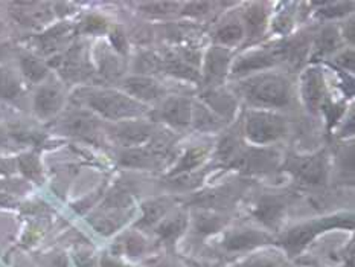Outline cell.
Segmentation results:
<instances>
[{"label": "cell", "instance_id": "1", "mask_svg": "<svg viewBox=\"0 0 355 267\" xmlns=\"http://www.w3.org/2000/svg\"><path fill=\"white\" fill-rule=\"evenodd\" d=\"M244 98L258 110H273L291 101V83L281 74L261 72L244 80L239 86Z\"/></svg>", "mask_w": 355, "mask_h": 267}, {"label": "cell", "instance_id": "2", "mask_svg": "<svg viewBox=\"0 0 355 267\" xmlns=\"http://www.w3.org/2000/svg\"><path fill=\"white\" fill-rule=\"evenodd\" d=\"M86 101L101 117L110 121H131L146 112V105L118 90H92L86 95Z\"/></svg>", "mask_w": 355, "mask_h": 267}, {"label": "cell", "instance_id": "3", "mask_svg": "<svg viewBox=\"0 0 355 267\" xmlns=\"http://www.w3.org/2000/svg\"><path fill=\"white\" fill-rule=\"evenodd\" d=\"M287 119L272 110H249L244 121V136L253 145H270L287 135Z\"/></svg>", "mask_w": 355, "mask_h": 267}, {"label": "cell", "instance_id": "4", "mask_svg": "<svg viewBox=\"0 0 355 267\" xmlns=\"http://www.w3.org/2000/svg\"><path fill=\"white\" fill-rule=\"evenodd\" d=\"M354 217L352 214H336V216H328L323 218H318L308 223H302L284 235L282 244L291 254L302 250L308 243H311L315 236L327 232L328 229H352Z\"/></svg>", "mask_w": 355, "mask_h": 267}, {"label": "cell", "instance_id": "5", "mask_svg": "<svg viewBox=\"0 0 355 267\" xmlns=\"http://www.w3.org/2000/svg\"><path fill=\"white\" fill-rule=\"evenodd\" d=\"M284 60H285V49L282 43L270 49H259V51H252V52L244 53V55L235 60V63L232 64V69H230V71H232V75L235 76H243L253 72L266 71V69L272 67Z\"/></svg>", "mask_w": 355, "mask_h": 267}, {"label": "cell", "instance_id": "6", "mask_svg": "<svg viewBox=\"0 0 355 267\" xmlns=\"http://www.w3.org/2000/svg\"><path fill=\"white\" fill-rule=\"evenodd\" d=\"M300 96L308 112L315 113L327 101V81L319 66H311L300 76Z\"/></svg>", "mask_w": 355, "mask_h": 267}, {"label": "cell", "instance_id": "7", "mask_svg": "<svg viewBox=\"0 0 355 267\" xmlns=\"http://www.w3.org/2000/svg\"><path fill=\"white\" fill-rule=\"evenodd\" d=\"M288 171L310 185H322L328 178L327 157L323 153L313 156H293L287 164Z\"/></svg>", "mask_w": 355, "mask_h": 267}, {"label": "cell", "instance_id": "8", "mask_svg": "<svg viewBox=\"0 0 355 267\" xmlns=\"http://www.w3.org/2000/svg\"><path fill=\"white\" fill-rule=\"evenodd\" d=\"M230 63H232V55L229 49L221 48V46H212L206 52L203 64V80L207 86L218 87L229 74Z\"/></svg>", "mask_w": 355, "mask_h": 267}, {"label": "cell", "instance_id": "9", "mask_svg": "<svg viewBox=\"0 0 355 267\" xmlns=\"http://www.w3.org/2000/svg\"><path fill=\"white\" fill-rule=\"evenodd\" d=\"M273 243V236L266 231L259 229H249L241 227L230 231L225 240H223V248L227 252H247L257 248H262L266 244Z\"/></svg>", "mask_w": 355, "mask_h": 267}, {"label": "cell", "instance_id": "10", "mask_svg": "<svg viewBox=\"0 0 355 267\" xmlns=\"http://www.w3.org/2000/svg\"><path fill=\"white\" fill-rule=\"evenodd\" d=\"M123 89H125L128 96L144 105L156 103L165 95V89L160 86V83L145 75L128 76L123 81Z\"/></svg>", "mask_w": 355, "mask_h": 267}, {"label": "cell", "instance_id": "11", "mask_svg": "<svg viewBox=\"0 0 355 267\" xmlns=\"http://www.w3.org/2000/svg\"><path fill=\"white\" fill-rule=\"evenodd\" d=\"M192 103L187 96H171L162 104L159 118L171 127L184 128L191 126L192 119Z\"/></svg>", "mask_w": 355, "mask_h": 267}, {"label": "cell", "instance_id": "12", "mask_svg": "<svg viewBox=\"0 0 355 267\" xmlns=\"http://www.w3.org/2000/svg\"><path fill=\"white\" fill-rule=\"evenodd\" d=\"M203 104L223 121H229L235 117L238 101L234 94L221 87H209L202 95Z\"/></svg>", "mask_w": 355, "mask_h": 267}, {"label": "cell", "instance_id": "13", "mask_svg": "<svg viewBox=\"0 0 355 267\" xmlns=\"http://www.w3.org/2000/svg\"><path fill=\"white\" fill-rule=\"evenodd\" d=\"M63 103V92L57 84H44L35 94L34 110L40 118H51L60 112Z\"/></svg>", "mask_w": 355, "mask_h": 267}, {"label": "cell", "instance_id": "14", "mask_svg": "<svg viewBox=\"0 0 355 267\" xmlns=\"http://www.w3.org/2000/svg\"><path fill=\"white\" fill-rule=\"evenodd\" d=\"M113 135L125 147H139L151 139V126L144 121H122L114 127Z\"/></svg>", "mask_w": 355, "mask_h": 267}, {"label": "cell", "instance_id": "15", "mask_svg": "<svg viewBox=\"0 0 355 267\" xmlns=\"http://www.w3.org/2000/svg\"><path fill=\"white\" fill-rule=\"evenodd\" d=\"M187 226L188 216L182 211H177L174 214H166V216L160 220V223L156 227V232L164 241L173 243L183 234Z\"/></svg>", "mask_w": 355, "mask_h": 267}, {"label": "cell", "instance_id": "16", "mask_svg": "<svg viewBox=\"0 0 355 267\" xmlns=\"http://www.w3.org/2000/svg\"><path fill=\"white\" fill-rule=\"evenodd\" d=\"M63 128L66 133L80 136V137H92L96 135L98 130V122L94 117H90L86 112H76L69 114L64 119Z\"/></svg>", "mask_w": 355, "mask_h": 267}, {"label": "cell", "instance_id": "17", "mask_svg": "<svg viewBox=\"0 0 355 267\" xmlns=\"http://www.w3.org/2000/svg\"><path fill=\"white\" fill-rule=\"evenodd\" d=\"M340 43L342 35L338 33V29L336 26H325L314 38L313 58L318 60L328 55V53H333L340 48Z\"/></svg>", "mask_w": 355, "mask_h": 267}, {"label": "cell", "instance_id": "18", "mask_svg": "<svg viewBox=\"0 0 355 267\" xmlns=\"http://www.w3.org/2000/svg\"><path fill=\"white\" fill-rule=\"evenodd\" d=\"M173 208V202L169 198H154L144 203L142 206V220L141 226H157L160 220L164 218L166 214H169Z\"/></svg>", "mask_w": 355, "mask_h": 267}, {"label": "cell", "instance_id": "19", "mask_svg": "<svg viewBox=\"0 0 355 267\" xmlns=\"http://www.w3.org/2000/svg\"><path fill=\"white\" fill-rule=\"evenodd\" d=\"M284 209L285 203L279 197H266L262 198L257 208H254V216H257L262 223L273 226L281 220Z\"/></svg>", "mask_w": 355, "mask_h": 267}, {"label": "cell", "instance_id": "20", "mask_svg": "<svg viewBox=\"0 0 355 267\" xmlns=\"http://www.w3.org/2000/svg\"><path fill=\"white\" fill-rule=\"evenodd\" d=\"M191 124L197 130H202V132H215V130L221 128L223 119H220L217 114L212 113L203 103L192 104Z\"/></svg>", "mask_w": 355, "mask_h": 267}, {"label": "cell", "instance_id": "21", "mask_svg": "<svg viewBox=\"0 0 355 267\" xmlns=\"http://www.w3.org/2000/svg\"><path fill=\"white\" fill-rule=\"evenodd\" d=\"M164 71L183 81H189V83L202 81V75H200V72L197 71V67L187 63V61H183L182 58H165Z\"/></svg>", "mask_w": 355, "mask_h": 267}, {"label": "cell", "instance_id": "22", "mask_svg": "<svg viewBox=\"0 0 355 267\" xmlns=\"http://www.w3.org/2000/svg\"><path fill=\"white\" fill-rule=\"evenodd\" d=\"M157 156L145 148H131L121 155V164L135 168H151L157 164Z\"/></svg>", "mask_w": 355, "mask_h": 267}, {"label": "cell", "instance_id": "23", "mask_svg": "<svg viewBox=\"0 0 355 267\" xmlns=\"http://www.w3.org/2000/svg\"><path fill=\"white\" fill-rule=\"evenodd\" d=\"M245 37V29L244 25L238 21H232L229 25L221 26L217 33H215V42L221 46V48L229 49L230 46H235Z\"/></svg>", "mask_w": 355, "mask_h": 267}, {"label": "cell", "instance_id": "24", "mask_svg": "<svg viewBox=\"0 0 355 267\" xmlns=\"http://www.w3.org/2000/svg\"><path fill=\"white\" fill-rule=\"evenodd\" d=\"M165 58L159 57L156 52H144L135 61L136 75L150 76L151 74H157L164 71Z\"/></svg>", "mask_w": 355, "mask_h": 267}, {"label": "cell", "instance_id": "25", "mask_svg": "<svg viewBox=\"0 0 355 267\" xmlns=\"http://www.w3.org/2000/svg\"><path fill=\"white\" fill-rule=\"evenodd\" d=\"M207 156V148L203 147H196L188 150L184 155L180 157L179 164L174 166V170L171 171V175L174 174H182V173H188L196 170L197 166L203 164V160Z\"/></svg>", "mask_w": 355, "mask_h": 267}, {"label": "cell", "instance_id": "26", "mask_svg": "<svg viewBox=\"0 0 355 267\" xmlns=\"http://www.w3.org/2000/svg\"><path fill=\"white\" fill-rule=\"evenodd\" d=\"M119 246L123 254H127L131 258H137L146 254V250H148V241L139 232H128L121 239Z\"/></svg>", "mask_w": 355, "mask_h": 267}, {"label": "cell", "instance_id": "27", "mask_svg": "<svg viewBox=\"0 0 355 267\" xmlns=\"http://www.w3.org/2000/svg\"><path fill=\"white\" fill-rule=\"evenodd\" d=\"M21 94V84L10 69H0V98L15 99Z\"/></svg>", "mask_w": 355, "mask_h": 267}, {"label": "cell", "instance_id": "28", "mask_svg": "<svg viewBox=\"0 0 355 267\" xmlns=\"http://www.w3.org/2000/svg\"><path fill=\"white\" fill-rule=\"evenodd\" d=\"M20 67L23 75L26 76L29 81L33 83H38L42 81L46 75H48V67L44 66V63H42L40 60L35 57H21L20 60Z\"/></svg>", "mask_w": 355, "mask_h": 267}, {"label": "cell", "instance_id": "29", "mask_svg": "<svg viewBox=\"0 0 355 267\" xmlns=\"http://www.w3.org/2000/svg\"><path fill=\"white\" fill-rule=\"evenodd\" d=\"M245 23L252 35H259L266 26L267 12L261 5H253L250 10L245 11Z\"/></svg>", "mask_w": 355, "mask_h": 267}, {"label": "cell", "instance_id": "30", "mask_svg": "<svg viewBox=\"0 0 355 267\" xmlns=\"http://www.w3.org/2000/svg\"><path fill=\"white\" fill-rule=\"evenodd\" d=\"M139 6H141V10L145 14L157 15V17H162V15L174 14L177 10H179L180 3H175V2H146V3H141Z\"/></svg>", "mask_w": 355, "mask_h": 267}, {"label": "cell", "instance_id": "31", "mask_svg": "<svg viewBox=\"0 0 355 267\" xmlns=\"http://www.w3.org/2000/svg\"><path fill=\"white\" fill-rule=\"evenodd\" d=\"M221 226H223L221 217L212 216V214H202V216L196 218V229L200 234L217 232Z\"/></svg>", "mask_w": 355, "mask_h": 267}, {"label": "cell", "instance_id": "32", "mask_svg": "<svg viewBox=\"0 0 355 267\" xmlns=\"http://www.w3.org/2000/svg\"><path fill=\"white\" fill-rule=\"evenodd\" d=\"M354 3L352 2H336V3H323L322 8L319 10V15H323V17L328 19H334V17H342V15H346L348 12L352 11Z\"/></svg>", "mask_w": 355, "mask_h": 267}, {"label": "cell", "instance_id": "33", "mask_svg": "<svg viewBox=\"0 0 355 267\" xmlns=\"http://www.w3.org/2000/svg\"><path fill=\"white\" fill-rule=\"evenodd\" d=\"M101 74L110 78H116L121 74V63L119 60L110 52H105L101 58Z\"/></svg>", "mask_w": 355, "mask_h": 267}, {"label": "cell", "instance_id": "34", "mask_svg": "<svg viewBox=\"0 0 355 267\" xmlns=\"http://www.w3.org/2000/svg\"><path fill=\"white\" fill-rule=\"evenodd\" d=\"M20 166L23 173H25L31 179H38L42 174V168L38 165V160L35 156H23L20 159Z\"/></svg>", "mask_w": 355, "mask_h": 267}, {"label": "cell", "instance_id": "35", "mask_svg": "<svg viewBox=\"0 0 355 267\" xmlns=\"http://www.w3.org/2000/svg\"><path fill=\"white\" fill-rule=\"evenodd\" d=\"M105 29H107L105 20L101 17H96V15L87 17L83 23V31L87 34H101Z\"/></svg>", "mask_w": 355, "mask_h": 267}, {"label": "cell", "instance_id": "36", "mask_svg": "<svg viewBox=\"0 0 355 267\" xmlns=\"http://www.w3.org/2000/svg\"><path fill=\"white\" fill-rule=\"evenodd\" d=\"M211 6H212V3H209V2H189L183 6L182 14L189 15V17H198V15L209 12Z\"/></svg>", "mask_w": 355, "mask_h": 267}, {"label": "cell", "instance_id": "37", "mask_svg": "<svg viewBox=\"0 0 355 267\" xmlns=\"http://www.w3.org/2000/svg\"><path fill=\"white\" fill-rule=\"evenodd\" d=\"M277 266H279V259L276 257L270 258L268 255H262V257L258 255L247 259V261L239 267H277Z\"/></svg>", "mask_w": 355, "mask_h": 267}, {"label": "cell", "instance_id": "38", "mask_svg": "<svg viewBox=\"0 0 355 267\" xmlns=\"http://www.w3.org/2000/svg\"><path fill=\"white\" fill-rule=\"evenodd\" d=\"M336 63L340 66L345 71L354 72L355 69V60H354V51L352 49H346L342 53H338L336 57Z\"/></svg>", "mask_w": 355, "mask_h": 267}, {"label": "cell", "instance_id": "39", "mask_svg": "<svg viewBox=\"0 0 355 267\" xmlns=\"http://www.w3.org/2000/svg\"><path fill=\"white\" fill-rule=\"evenodd\" d=\"M110 40L114 46V49L119 53H125L128 51V43H127V37L125 34L122 33L121 29H114L112 35H110Z\"/></svg>", "mask_w": 355, "mask_h": 267}, {"label": "cell", "instance_id": "40", "mask_svg": "<svg viewBox=\"0 0 355 267\" xmlns=\"http://www.w3.org/2000/svg\"><path fill=\"white\" fill-rule=\"evenodd\" d=\"M146 267H183V266L173 258L159 257V258H153L151 261L146 263Z\"/></svg>", "mask_w": 355, "mask_h": 267}, {"label": "cell", "instance_id": "41", "mask_svg": "<svg viewBox=\"0 0 355 267\" xmlns=\"http://www.w3.org/2000/svg\"><path fill=\"white\" fill-rule=\"evenodd\" d=\"M343 37L346 38V40H349L351 43L354 42V20H349L348 23H346Z\"/></svg>", "mask_w": 355, "mask_h": 267}, {"label": "cell", "instance_id": "42", "mask_svg": "<svg viewBox=\"0 0 355 267\" xmlns=\"http://www.w3.org/2000/svg\"><path fill=\"white\" fill-rule=\"evenodd\" d=\"M187 267H218V266L203 264V263H198V261H192V259H187Z\"/></svg>", "mask_w": 355, "mask_h": 267}, {"label": "cell", "instance_id": "43", "mask_svg": "<svg viewBox=\"0 0 355 267\" xmlns=\"http://www.w3.org/2000/svg\"><path fill=\"white\" fill-rule=\"evenodd\" d=\"M6 53V46L5 44H0V58H3Z\"/></svg>", "mask_w": 355, "mask_h": 267}, {"label": "cell", "instance_id": "44", "mask_svg": "<svg viewBox=\"0 0 355 267\" xmlns=\"http://www.w3.org/2000/svg\"><path fill=\"white\" fill-rule=\"evenodd\" d=\"M0 31H2V25H0Z\"/></svg>", "mask_w": 355, "mask_h": 267}]
</instances>
